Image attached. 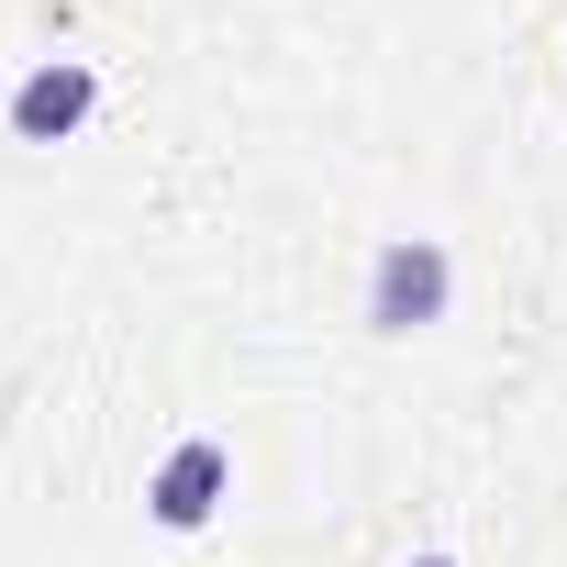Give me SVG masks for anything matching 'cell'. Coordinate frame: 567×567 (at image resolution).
Segmentation results:
<instances>
[{
  "label": "cell",
  "mask_w": 567,
  "mask_h": 567,
  "mask_svg": "<svg viewBox=\"0 0 567 567\" xmlns=\"http://www.w3.org/2000/svg\"><path fill=\"white\" fill-rule=\"evenodd\" d=\"M368 334H390V346H412V334H434L445 312H456V256L434 245V234H379V256H368Z\"/></svg>",
  "instance_id": "1"
},
{
  "label": "cell",
  "mask_w": 567,
  "mask_h": 567,
  "mask_svg": "<svg viewBox=\"0 0 567 567\" xmlns=\"http://www.w3.org/2000/svg\"><path fill=\"white\" fill-rule=\"evenodd\" d=\"M223 501H234V445H223V434H178V445L145 467V523H156V534H200Z\"/></svg>",
  "instance_id": "2"
},
{
  "label": "cell",
  "mask_w": 567,
  "mask_h": 567,
  "mask_svg": "<svg viewBox=\"0 0 567 567\" xmlns=\"http://www.w3.org/2000/svg\"><path fill=\"white\" fill-rule=\"evenodd\" d=\"M90 112H101V68L90 56H34L12 79V101H0V134L12 145H68Z\"/></svg>",
  "instance_id": "3"
},
{
  "label": "cell",
  "mask_w": 567,
  "mask_h": 567,
  "mask_svg": "<svg viewBox=\"0 0 567 567\" xmlns=\"http://www.w3.org/2000/svg\"><path fill=\"white\" fill-rule=\"evenodd\" d=\"M412 567H456V556H412Z\"/></svg>",
  "instance_id": "4"
}]
</instances>
